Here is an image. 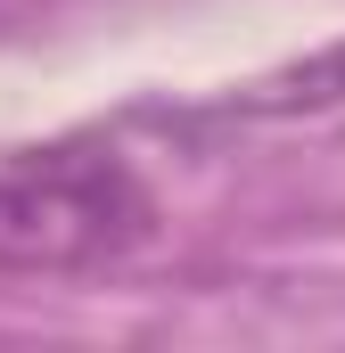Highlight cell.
<instances>
[{
    "instance_id": "6da1fadb",
    "label": "cell",
    "mask_w": 345,
    "mask_h": 353,
    "mask_svg": "<svg viewBox=\"0 0 345 353\" xmlns=\"http://www.w3.org/2000/svg\"><path fill=\"white\" fill-rule=\"evenodd\" d=\"M157 197L99 140H50L0 157V271L75 279L148 247Z\"/></svg>"
}]
</instances>
